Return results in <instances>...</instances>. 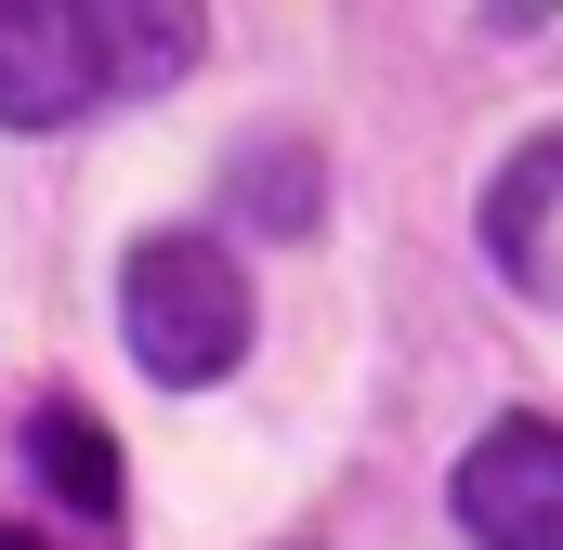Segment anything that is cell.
<instances>
[{
	"instance_id": "cell-4",
	"label": "cell",
	"mask_w": 563,
	"mask_h": 550,
	"mask_svg": "<svg viewBox=\"0 0 563 550\" xmlns=\"http://www.w3.org/2000/svg\"><path fill=\"white\" fill-rule=\"evenodd\" d=\"M551 210H563V132H538V144H511L498 184H485V250L511 275H538V288H551Z\"/></svg>"
},
{
	"instance_id": "cell-5",
	"label": "cell",
	"mask_w": 563,
	"mask_h": 550,
	"mask_svg": "<svg viewBox=\"0 0 563 550\" xmlns=\"http://www.w3.org/2000/svg\"><path fill=\"white\" fill-rule=\"evenodd\" d=\"M236 223L250 237H314L328 223V157L301 132H250L236 144Z\"/></svg>"
},
{
	"instance_id": "cell-7",
	"label": "cell",
	"mask_w": 563,
	"mask_h": 550,
	"mask_svg": "<svg viewBox=\"0 0 563 550\" xmlns=\"http://www.w3.org/2000/svg\"><path fill=\"white\" fill-rule=\"evenodd\" d=\"M0 550H40V538H26V525H0Z\"/></svg>"
},
{
	"instance_id": "cell-2",
	"label": "cell",
	"mask_w": 563,
	"mask_h": 550,
	"mask_svg": "<svg viewBox=\"0 0 563 550\" xmlns=\"http://www.w3.org/2000/svg\"><path fill=\"white\" fill-rule=\"evenodd\" d=\"M119 341H132L144 381L210 394V381L250 354V275H236V250H210V237H144L132 263H119Z\"/></svg>"
},
{
	"instance_id": "cell-1",
	"label": "cell",
	"mask_w": 563,
	"mask_h": 550,
	"mask_svg": "<svg viewBox=\"0 0 563 550\" xmlns=\"http://www.w3.org/2000/svg\"><path fill=\"white\" fill-rule=\"evenodd\" d=\"M210 53L197 13H92V0H0V132H66L106 92H170Z\"/></svg>"
},
{
	"instance_id": "cell-6",
	"label": "cell",
	"mask_w": 563,
	"mask_h": 550,
	"mask_svg": "<svg viewBox=\"0 0 563 550\" xmlns=\"http://www.w3.org/2000/svg\"><path fill=\"white\" fill-rule=\"evenodd\" d=\"M26 459H40V485H53L79 525H119V446H106V419H92V407L53 394V407L26 419Z\"/></svg>"
},
{
	"instance_id": "cell-3",
	"label": "cell",
	"mask_w": 563,
	"mask_h": 550,
	"mask_svg": "<svg viewBox=\"0 0 563 550\" xmlns=\"http://www.w3.org/2000/svg\"><path fill=\"white\" fill-rule=\"evenodd\" d=\"M445 498L472 550H563V419H485Z\"/></svg>"
}]
</instances>
